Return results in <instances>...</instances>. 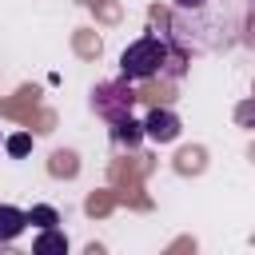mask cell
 I'll list each match as a JSON object with an SVG mask.
<instances>
[{
	"label": "cell",
	"instance_id": "cell-1",
	"mask_svg": "<svg viewBox=\"0 0 255 255\" xmlns=\"http://www.w3.org/2000/svg\"><path fill=\"white\" fill-rule=\"evenodd\" d=\"M243 12L235 0H207L187 12H171V40L191 52H219L239 40Z\"/></svg>",
	"mask_w": 255,
	"mask_h": 255
},
{
	"label": "cell",
	"instance_id": "cell-2",
	"mask_svg": "<svg viewBox=\"0 0 255 255\" xmlns=\"http://www.w3.org/2000/svg\"><path fill=\"white\" fill-rule=\"evenodd\" d=\"M183 76V52L171 48L163 36H139L120 52V76L128 80H151V76Z\"/></svg>",
	"mask_w": 255,
	"mask_h": 255
},
{
	"label": "cell",
	"instance_id": "cell-3",
	"mask_svg": "<svg viewBox=\"0 0 255 255\" xmlns=\"http://www.w3.org/2000/svg\"><path fill=\"white\" fill-rule=\"evenodd\" d=\"M131 104H135V92H131V80H128V76L108 80V84H96V92H92V108H96V116L108 120V124L131 116Z\"/></svg>",
	"mask_w": 255,
	"mask_h": 255
},
{
	"label": "cell",
	"instance_id": "cell-4",
	"mask_svg": "<svg viewBox=\"0 0 255 255\" xmlns=\"http://www.w3.org/2000/svg\"><path fill=\"white\" fill-rule=\"evenodd\" d=\"M179 131H183V124L171 108H151L143 116V135L155 143H171V139H179Z\"/></svg>",
	"mask_w": 255,
	"mask_h": 255
},
{
	"label": "cell",
	"instance_id": "cell-5",
	"mask_svg": "<svg viewBox=\"0 0 255 255\" xmlns=\"http://www.w3.org/2000/svg\"><path fill=\"white\" fill-rule=\"evenodd\" d=\"M24 227H28V211H20L12 203H0V243H12Z\"/></svg>",
	"mask_w": 255,
	"mask_h": 255
},
{
	"label": "cell",
	"instance_id": "cell-6",
	"mask_svg": "<svg viewBox=\"0 0 255 255\" xmlns=\"http://www.w3.org/2000/svg\"><path fill=\"white\" fill-rule=\"evenodd\" d=\"M32 251H36V255H64V251H68V235L56 231V227H44V231L36 235Z\"/></svg>",
	"mask_w": 255,
	"mask_h": 255
},
{
	"label": "cell",
	"instance_id": "cell-7",
	"mask_svg": "<svg viewBox=\"0 0 255 255\" xmlns=\"http://www.w3.org/2000/svg\"><path fill=\"white\" fill-rule=\"evenodd\" d=\"M112 139H116L120 147H135V143L143 139V124H135L131 116L116 120V124H112Z\"/></svg>",
	"mask_w": 255,
	"mask_h": 255
},
{
	"label": "cell",
	"instance_id": "cell-8",
	"mask_svg": "<svg viewBox=\"0 0 255 255\" xmlns=\"http://www.w3.org/2000/svg\"><path fill=\"white\" fill-rule=\"evenodd\" d=\"M28 223H36V227L44 231V227H56V223H60V215H56V207H48V203H36V207L28 211Z\"/></svg>",
	"mask_w": 255,
	"mask_h": 255
},
{
	"label": "cell",
	"instance_id": "cell-9",
	"mask_svg": "<svg viewBox=\"0 0 255 255\" xmlns=\"http://www.w3.org/2000/svg\"><path fill=\"white\" fill-rule=\"evenodd\" d=\"M8 151H12V155H28V151H32V135H28V131L8 135Z\"/></svg>",
	"mask_w": 255,
	"mask_h": 255
},
{
	"label": "cell",
	"instance_id": "cell-10",
	"mask_svg": "<svg viewBox=\"0 0 255 255\" xmlns=\"http://www.w3.org/2000/svg\"><path fill=\"white\" fill-rule=\"evenodd\" d=\"M207 0H171V12H187V8H199Z\"/></svg>",
	"mask_w": 255,
	"mask_h": 255
}]
</instances>
